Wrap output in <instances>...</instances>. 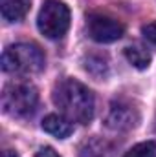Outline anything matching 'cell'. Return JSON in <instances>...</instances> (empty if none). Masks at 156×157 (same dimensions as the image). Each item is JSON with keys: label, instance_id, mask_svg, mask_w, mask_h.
Segmentation results:
<instances>
[{"label": "cell", "instance_id": "cell-5", "mask_svg": "<svg viewBox=\"0 0 156 157\" xmlns=\"http://www.w3.org/2000/svg\"><path fill=\"white\" fill-rule=\"evenodd\" d=\"M86 29H88L90 39L96 40V42H101V44L119 40L123 37V31H125L121 22H117L116 18L105 17V15H92L88 18Z\"/></svg>", "mask_w": 156, "mask_h": 157}, {"label": "cell", "instance_id": "cell-6", "mask_svg": "<svg viewBox=\"0 0 156 157\" xmlns=\"http://www.w3.org/2000/svg\"><path fill=\"white\" fill-rule=\"evenodd\" d=\"M140 122V113L138 110L125 101H116L110 104L109 115H107V126L110 130H117V132H127L136 128Z\"/></svg>", "mask_w": 156, "mask_h": 157}, {"label": "cell", "instance_id": "cell-12", "mask_svg": "<svg viewBox=\"0 0 156 157\" xmlns=\"http://www.w3.org/2000/svg\"><path fill=\"white\" fill-rule=\"evenodd\" d=\"M84 70L96 77H103L107 73V64L101 57H88L84 60Z\"/></svg>", "mask_w": 156, "mask_h": 157}, {"label": "cell", "instance_id": "cell-11", "mask_svg": "<svg viewBox=\"0 0 156 157\" xmlns=\"http://www.w3.org/2000/svg\"><path fill=\"white\" fill-rule=\"evenodd\" d=\"M123 157H156V143L154 141H145L136 146H132Z\"/></svg>", "mask_w": 156, "mask_h": 157}, {"label": "cell", "instance_id": "cell-4", "mask_svg": "<svg viewBox=\"0 0 156 157\" xmlns=\"http://www.w3.org/2000/svg\"><path fill=\"white\" fill-rule=\"evenodd\" d=\"M39 31L46 39H61L70 28V9L59 0H46L37 18Z\"/></svg>", "mask_w": 156, "mask_h": 157}, {"label": "cell", "instance_id": "cell-3", "mask_svg": "<svg viewBox=\"0 0 156 157\" xmlns=\"http://www.w3.org/2000/svg\"><path fill=\"white\" fill-rule=\"evenodd\" d=\"M39 101L37 88L26 80H13L6 84L2 91V108L11 117H26L30 115Z\"/></svg>", "mask_w": 156, "mask_h": 157}, {"label": "cell", "instance_id": "cell-13", "mask_svg": "<svg viewBox=\"0 0 156 157\" xmlns=\"http://www.w3.org/2000/svg\"><path fill=\"white\" fill-rule=\"evenodd\" d=\"M143 37L149 40L151 44H154L156 46V22H151V24H147V26H143Z\"/></svg>", "mask_w": 156, "mask_h": 157}, {"label": "cell", "instance_id": "cell-7", "mask_svg": "<svg viewBox=\"0 0 156 157\" xmlns=\"http://www.w3.org/2000/svg\"><path fill=\"white\" fill-rule=\"evenodd\" d=\"M42 130L48 132L50 135L57 137V139H64L68 137L72 132H74V126L72 122L66 117H61V115H46L42 121Z\"/></svg>", "mask_w": 156, "mask_h": 157}, {"label": "cell", "instance_id": "cell-2", "mask_svg": "<svg viewBox=\"0 0 156 157\" xmlns=\"http://www.w3.org/2000/svg\"><path fill=\"white\" fill-rule=\"evenodd\" d=\"M44 53L39 46L20 42L9 46L2 55V70L6 73H18V75H31L39 73L44 68Z\"/></svg>", "mask_w": 156, "mask_h": 157}, {"label": "cell", "instance_id": "cell-15", "mask_svg": "<svg viewBox=\"0 0 156 157\" xmlns=\"http://www.w3.org/2000/svg\"><path fill=\"white\" fill-rule=\"evenodd\" d=\"M4 157H18V154H17L15 150H6V152H4Z\"/></svg>", "mask_w": 156, "mask_h": 157}, {"label": "cell", "instance_id": "cell-8", "mask_svg": "<svg viewBox=\"0 0 156 157\" xmlns=\"http://www.w3.org/2000/svg\"><path fill=\"white\" fill-rule=\"evenodd\" d=\"M31 0H2V17L6 22H20L30 11Z\"/></svg>", "mask_w": 156, "mask_h": 157}, {"label": "cell", "instance_id": "cell-10", "mask_svg": "<svg viewBox=\"0 0 156 157\" xmlns=\"http://www.w3.org/2000/svg\"><path fill=\"white\" fill-rule=\"evenodd\" d=\"M125 57H127V60H129L134 68H138V70H145V68H149V64H151V53H149L145 48L138 46V44L125 48Z\"/></svg>", "mask_w": 156, "mask_h": 157}, {"label": "cell", "instance_id": "cell-14", "mask_svg": "<svg viewBox=\"0 0 156 157\" xmlns=\"http://www.w3.org/2000/svg\"><path fill=\"white\" fill-rule=\"evenodd\" d=\"M35 157H61L51 146H44V148H40L39 152H37V155Z\"/></svg>", "mask_w": 156, "mask_h": 157}, {"label": "cell", "instance_id": "cell-9", "mask_svg": "<svg viewBox=\"0 0 156 157\" xmlns=\"http://www.w3.org/2000/svg\"><path fill=\"white\" fill-rule=\"evenodd\" d=\"M112 144L103 139H90L81 146V157H112Z\"/></svg>", "mask_w": 156, "mask_h": 157}, {"label": "cell", "instance_id": "cell-1", "mask_svg": "<svg viewBox=\"0 0 156 157\" xmlns=\"http://www.w3.org/2000/svg\"><path fill=\"white\" fill-rule=\"evenodd\" d=\"M53 102L68 121L86 124L94 117L96 101L92 91L77 78H64L53 90Z\"/></svg>", "mask_w": 156, "mask_h": 157}]
</instances>
